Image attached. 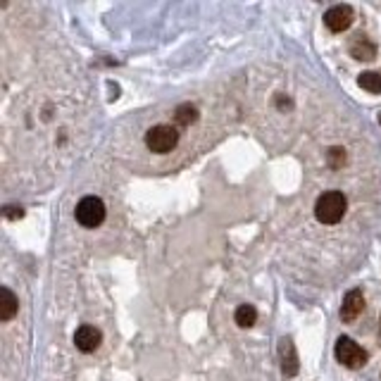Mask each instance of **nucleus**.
<instances>
[{"mask_svg":"<svg viewBox=\"0 0 381 381\" xmlns=\"http://www.w3.org/2000/svg\"><path fill=\"white\" fill-rule=\"evenodd\" d=\"M379 336H381V329H379Z\"/></svg>","mask_w":381,"mask_h":381,"instance_id":"2eb2a0df","label":"nucleus"},{"mask_svg":"<svg viewBox=\"0 0 381 381\" xmlns=\"http://www.w3.org/2000/svg\"><path fill=\"white\" fill-rule=\"evenodd\" d=\"M360 89L369 91V94H381V72H364L358 79Z\"/></svg>","mask_w":381,"mask_h":381,"instance_id":"9b49d317","label":"nucleus"},{"mask_svg":"<svg viewBox=\"0 0 381 381\" xmlns=\"http://www.w3.org/2000/svg\"><path fill=\"white\" fill-rule=\"evenodd\" d=\"M177 143H179V131L169 124H157L146 133V146L153 153H157V155H164L172 148H177Z\"/></svg>","mask_w":381,"mask_h":381,"instance_id":"7ed1b4c3","label":"nucleus"},{"mask_svg":"<svg viewBox=\"0 0 381 381\" xmlns=\"http://www.w3.org/2000/svg\"><path fill=\"white\" fill-rule=\"evenodd\" d=\"M17 298H14V293L10 291L8 286L0 288V322H10L14 315H17Z\"/></svg>","mask_w":381,"mask_h":381,"instance_id":"1a4fd4ad","label":"nucleus"},{"mask_svg":"<svg viewBox=\"0 0 381 381\" xmlns=\"http://www.w3.org/2000/svg\"><path fill=\"white\" fill-rule=\"evenodd\" d=\"M348 200L341 190H327L317 198L315 203V215L322 224H338L346 215Z\"/></svg>","mask_w":381,"mask_h":381,"instance_id":"f257e3e1","label":"nucleus"},{"mask_svg":"<svg viewBox=\"0 0 381 381\" xmlns=\"http://www.w3.org/2000/svg\"><path fill=\"white\" fill-rule=\"evenodd\" d=\"M364 310V296L360 288H353V291L346 293L343 298V305H341V319L343 322H355Z\"/></svg>","mask_w":381,"mask_h":381,"instance_id":"0eeeda50","label":"nucleus"},{"mask_svg":"<svg viewBox=\"0 0 381 381\" xmlns=\"http://www.w3.org/2000/svg\"><path fill=\"white\" fill-rule=\"evenodd\" d=\"M279 358H281V369H284L286 377H296L301 364H298V353H296V346H293L291 338H281Z\"/></svg>","mask_w":381,"mask_h":381,"instance_id":"6e6552de","label":"nucleus"},{"mask_svg":"<svg viewBox=\"0 0 381 381\" xmlns=\"http://www.w3.org/2000/svg\"><path fill=\"white\" fill-rule=\"evenodd\" d=\"M102 341V334L98 331L96 327H91V324H81L79 329H76L74 334V346L81 350V353H94L98 350Z\"/></svg>","mask_w":381,"mask_h":381,"instance_id":"423d86ee","label":"nucleus"},{"mask_svg":"<svg viewBox=\"0 0 381 381\" xmlns=\"http://www.w3.org/2000/svg\"><path fill=\"white\" fill-rule=\"evenodd\" d=\"M105 219V203L96 195H86V198L79 200L76 205V222L86 229H96V226L102 224Z\"/></svg>","mask_w":381,"mask_h":381,"instance_id":"f03ea898","label":"nucleus"},{"mask_svg":"<svg viewBox=\"0 0 381 381\" xmlns=\"http://www.w3.org/2000/svg\"><path fill=\"white\" fill-rule=\"evenodd\" d=\"M236 324L239 327H253L255 324V319H257V310L253 305H239V310H236Z\"/></svg>","mask_w":381,"mask_h":381,"instance_id":"ddd939ff","label":"nucleus"},{"mask_svg":"<svg viewBox=\"0 0 381 381\" xmlns=\"http://www.w3.org/2000/svg\"><path fill=\"white\" fill-rule=\"evenodd\" d=\"M379 122H381V117H379Z\"/></svg>","mask_w":381,"mask_h":381,"instance_id":"dca6fc26","label":"nucleus"},{"mask_svg":"<svg viewBox=\"0 0 381 381\" xmlns=\"http://www.w3.org/2000/svg\"><path fill=\"white\" fill-rule=\"evenodd\" d=\"M22 208H5V217L14 219V217H22Z\"/></svg>","mask_w":381,"mask_h":381,"instance_id":"4468645a","label":"nucleus"},{"mask_svg":"<svg viewBox=\"0 0 381 381\" xmlns=\"http://www.w3.org/2000/svg\"><path fill=\"white\" fill-rule=\"evenodd\" d=\"M336 360L343 364V367H348V369H360V367H364L367 364V353H364L362 348L358 346V343L353 341V338H348V336H341L336 341Z\"/></svg>","mask_w":381,"mask_h":381,"instance_id":"20e7f679","label":"nucleus"},{"mask_svg":"<svg viewBox=\"0 0 381 381\" xmlns=\"http://www.w3.org/2000/svg\"><path fill=\"white\" fill-rule=\"evenodd\" d=\"M350 55L355 60H374L377 58V45L369 39H364V36H358L353 41V45H350Z\"/></svg>","mask_w":381,"mask_h":381,"instance_id":"9d476101","label":"nucleus"},{"mask_svg":"<svg viewBox=\"0 0 381 381\" xmlns=\"http://www.w3.org/2000/svg\"><path fill=\"white\" fill-rule=\"evenodd\" d=\"M324 24H327L329 32L341 34L353 24V8L350 5H334L324 12Z\"/></svg>","mask_w":381,"mask_h":381,"instance_id":"39448f33","label":"nucleus"},{"mask_svg":"<svg viewBox=\"0 0 381 381\" xmlns=\"http://www.w3.org/2000/svg\"><path fill=\"white\" fill-rule=\"evenodd\" d=\"M174 120H177L182 127H190L195 120H198V110H195L193 105H188V102L186 105H179L177 112H174Z\"/></svg>","mask_w":381,"mask_h":381,"instance_id":"f8f14e48","label":"nucleus"}]
</instances>
